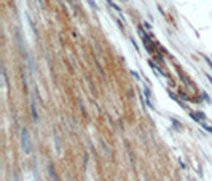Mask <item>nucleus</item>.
<instances>
[{
  "instance_id": "nucleus-1",
  "label": "nucleus",
  "mask_w": 212,
  "mask_h": 181,
  "mask_svg": "<svg viewBox=\"0 0 212 181\" xmlns=\"http://www.w3.org/2000/svg\"><path fill=\"white\" fill-rule=\"evenodd\" d=\"M22 143H24V149H26V152H31V146H29V135H27V132H22Z\"/></svg>"
}]
</instances>
